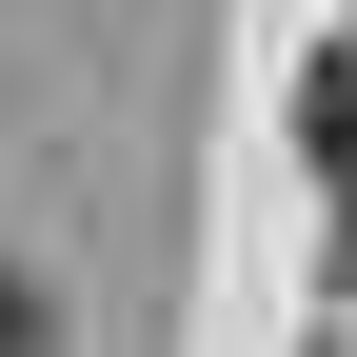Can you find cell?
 <instances>
[{"instance_id":"2","label":"cell","mask_w":357,"mask_h":357,"mask_svg":"<svg viewBox=\"0 0 357 357\" xmlns=\"http://www.w3.org/2000/svg\"><path fill=\"white\" fill-rule=\"evenodd\" d=\"M0 357H40V298H20V278H0Z\"/></svg>"},{"instance_id":"1","label":"cell","mask_w":357,"mask_h":357,"mask_svg":"<svg viewBox=\"0 0 357 357\" xmlns=\"http://www.w3.org/2000/svg\"><path fill=\"white\" fill-rule=\"evenodd\" d=\"M298 139H318V159L357 178V40H318V79H298Z\"/></svg>"}]
</instances>
